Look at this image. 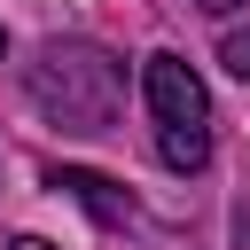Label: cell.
Here are the masks:
<instances>
[{
  "mask_svg": "<svg viewBox=\"0 0 250 250\" xmlns=\"http://www.w3.org/2000/svg\"><path fill=\"white\" fill-rule=\"evenodd\" d=\"M23 94L62 133H109L117 109H125V62L102 39H47L23 62Z\"/></svg>",
  "mask_w": 250,
  "mask_h": 250,
  "instance_id": "1",
  "label": "cell"
},
{
  "mask_svg": "<svg viewBox=\"0 0 250 250\" xmlns=\"http://www.w3.org/2000/svg\"><path fill=\"white\" fill-rule=\"evenodd\" d=\"M141 94H148V109H156V156H164L172 172H203V164H211V94H203V78H195L180 55H148Z\"/></svg>",
  "mask_w": 250,
  "mask_h": 250,
  "instance_id": "2",
  "label": "cell"
},
{
  "mask_svg": "<svg viewBox=\"0 0 250 250\" xmlns=\"http://www.w3.org/2000/svg\"><path fill=\"white\" fill-rule=\"evenodd\" d=\"M47 188H55V195H70V203H86L102 227H125V219H133V195H125L117 180L86 172V164H47Z\"/></svg>",
  "mask_w": 250,
  "mask_h": 250,
  "instance_id": "3",
  "label": "cell"
},
{
  "mask_svg": "<svg viewBox=\"0 0 250 250\" xmlns=\"http://www.w3.org/2000/svg\"><path fill=\"white\" fill-rule=\"evenodd\" d=\"M219 62H227V70H234V78H250V23H242V31H227V39H219Z\"/></svg>",
  "mask_w": 250,
  "mask_h": 250,
  "instance_id": "4",
  "label": "cell"
},
{
  "mask_svg": "<svg viewBox=\"0 0 250 250\" xmlns=\"http://www.w3.org/2000/svg\"><path fill=\"white\" fill-rule=\"evenodd\" d=\"M8 250H55V242H47V234H16Z\"/></svg>",
  "mask_w": 250,
  "mask_h": 250,
  "instance_id": "5",
  "label": "cell"
},
{
  "mask_svg": "<svg viewBox=\"0 0 250 250\" xmlns=\"http://www.w3.org/2000/svg\"><path fill=\"white\" fill-rule=\"evenodd\" d=\"M234 242H242V250H250V211H234Z\"/></svg>",
  "mask_w": 250,
  "mask_h": 250,
  "instance_id": "6",
  "label": "cell"
},
{
  "mask_svg": "<svg viewBox=\"0 0 250 250\" xmlns=\"http://www.w3.org/2000/svg\"><path fill=\"white\" fill-rule=\"evenodd\" d=\"M195 8H203V16H227V8H242V0H195Z\"/></svg>",
  "mask_w": 250,
  "mask_h": 250,
  "instance_id": "7",
  "label": "cell"
},
{
  "mask_svg": "<svg viewBox=\"0 0 250 250\" xmlns=\"http://www.w3.org/2000/svg\"><path fill=\"white\" fill-rule=\"evenodd\" d=\"M0 55H8V31H0Z\"/></svg>",
  "mask_w": 250,
  "mask_h": 250,
  "instance_id": "8",
  "label": "cell"
}]
</instances>
